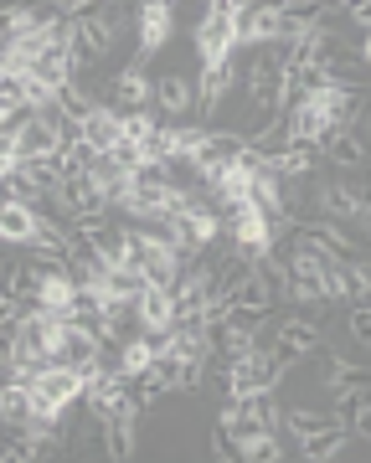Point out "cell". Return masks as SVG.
<instances>
[{
	"label": "cell",
	"instance_id": "obj_1",
	"mask_svg": "<svg viewBox=\"0 0 371 463\" xmlns=\"http://www.w3.org/2000/svg\"><path fill=\"white\" fill-rule=\"evenodd\" d=\"M284 365L273 361L263 345L243 350L237 361H227V397H253V392H273Z\"/></svg>",
	"mask_w": 371,
	"mask_h": 463
},
{
	"label": "cell",
	"instance_id": "obj_2",
	"mask_svg": "<svg viewBox=\"0 0 371 463\" xmlns=\"http://www.w3.org/2000/svg\"><path fill=\"white\" fill-rule=\"evenodd\" d=\"M237 47H243V42H237V16H227V11H206L202 26H196V52H202V67L233 62Z\"/></svg>",
	"mask_w": 371,
	"mask_h": 463
},
{
	"label": "cell",
	"instance_id": "obj_3",
	"mask_svg": "<svg viewBox=\"0 0 371 463\" xmlns=\"http://www.w3.org/2000/svg\"><path fill=\"white\" fill-rule=\"evenodd\" d=\"M170 32H176V0H139V11H135L139 57H155L170 42Z\"/></svg>",
	"mask_w": 371,
	"mask_h": 463
},
{
	"label": "cell",
	"instance_id": "obj_4",
	"mask_svg": "<svg viewBox=\"0 0 371 463\" xmlns=\"http://www.w3.org/2000/svg\"><path fill=\"white\" fill-rule=\"evenodd\" d=\"M176 319H181V309H176V288L145 283V288H139V298H135V325H139V335H166Z\"/></svg>",
	"mask_w": 371,
	"mask_h": 463
},
{
	"label": "cell",
	"instance_id": "obj_5",
	"mask_svg": "<svg viewBox=\"0 0 371 463\" xmlns=\"http://www.w3.org/2000/svg\"><path fill=\"white\" fill-rule=\"evenodd\" d=\"M36 232H42V206L0 196V242H11V248H32Z\"/></svg>",
	"mask_w": 371,
	"mask_h": 463
},
{
	"label": "cell",
	"instance_id": "obj_6",
	"mask_svg": "<svg viewBox=\"0 0 371 463\" xmlns=\"http://www.w3.org/2000/svg\"><path fill=\"white\" fill-rule=\"evenodd\" d=\"M78 134H83V145L93 149V155H109V149L124 139V118H119V109H109V103H93V109L78 118Z\"/></svg>",
	"mask_w": 371,
	"mask_h": 463
},
{
	"label": "cell",
	"instance_id": "obj_7",
	"mask_svg": "<svg viewBox=\"0 0 371 463\" xmlns=\"http://www.w3.org/2000/svg\"><path fill=\"white\" fill-rule=\"evenodd\" d=\"M279 365H294L300 355H309L315 350V330L304 325V319H284L279 330H269V345H263Z\"/></svg>",
	"mask_w": 371,
	"mask_h": 463
},
{
	"label": "cell",
	"instance_id": "obj_8",
	"mask_svg": "<svg viewBox=\"0 0 371 463\" xmlns=\"http://www.w3.org/2000/svg\"><path fill=\"white\" fill-rule=\"evenodd\" d=\"M32 412H36L32 386H26V381H5V386H0V422L16 432V428H26V422H32Z\"/></svg>",
	"mask_w": 371,
	"mask_h": 463
},
{
	"label": "cell",
	"instance_id": "obj_9",
	"mask_svg": "<svg viewBox=\"0 0 371 463\" xmlns=\"http://www.w3.org/2000/svg\"><path fill=\"white\" fill-rule=\"evenodd\" d=\"M155 83L145 78V67H124L114 78V109H150Z\"/></svg>",
	"mask_w": 371,
	"mask_h": 463
},
{
	"label": "cell",
	"instance_id": "obj_10",
	"mask_svg": "<svg viewBox=\"0 0 371 463\" xmlns=\"http://www.w3.org/2000/svg\"><path fill=\"white\" fill-rule=\"evenodd\" d=\"M155 103H160L170 118H186V114H191V103H196V88L170 72V78H160V83H155Z\"/></svg>",
	"mask_w": 371,
	"mask_h": 463
},
{
	"label": "cell",
	"instance_id": "obj_11",
	"mask_svg": "<svg viewBox=\"0 0 371 463\" xmlns=\"http://www.w3.org/2000/svg\"><path fill=\"white\" fill-rule=\"evenodd\" d=\"M155 361H160V345H155L150 335H135V340H124V350H119V371H124V381L145 376Z\"/></svg>",
	"mask_w": 371,
	"mask_h": 463
},
{
	"label": "cell",
	"instance_id": "obj_12",
	"mask_svg": "<svg viewBox=\"0 0 371 463\" xmlns=\"http://www.w3.org/2000/svg\"><path fill=\"white\" fill-rule=\"evenodd\" d=\"M356 335H361V340H371V309H361V315H356Z\"/></svg>",
	"mask_w": 371,
	"mask_h": 463
},
{
	"label": "cell",
	"instance_id": "obj_13",
	"mask_svg": "<svg viewBox=\"0 0 371 463\" xmlns=\"http://www.w3.org/2000/svg\"><path fill=\"white\" fill-rule=\"evenodd\" d=\"M57 5H62V11H88L93 0H57Z\"/></svg>",
	"mask_w": 371,
	"mask_h": 463
},
{
	"label": "cell",
	"instance_id": "obj_14",
	"mask_svg": "<svg viewBox=\"0 0 371 463\" xmlns=\"http://www.w3.org/2000/svg\"><path fill=\"white\" fill-rule=\"evenodd\" d=\"M361 62L371 67V32H366V42H361Z\"/></svg>",
	"mask_w": 371,
	"mask_h": 463
}]
</instances>
